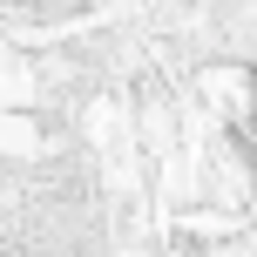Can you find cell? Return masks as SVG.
Instances as JSON below:
<instances>
[{
	"label": "cell",
	"mask_w": 257,
	"mask_h": 257,
	"mask_svg": "<svg viewBox=\"0 0 257 257\" xmlns=\"http://www.w3.org/2000/svg\"><path fill=\"white\" fill-rule=\"evenodd\" d=\"M250 128H257V68H250Z\"/></svg>",
	"instance_id": "obj_1"
}]
</instances>
